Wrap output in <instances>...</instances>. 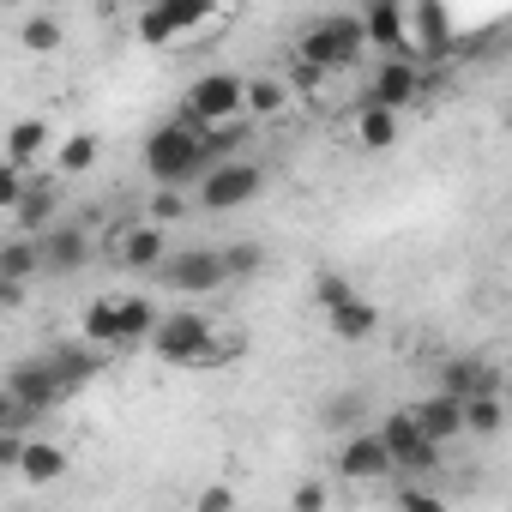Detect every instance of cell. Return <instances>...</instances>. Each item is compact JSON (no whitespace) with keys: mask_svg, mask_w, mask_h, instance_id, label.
Returning a JSON list of instances; mask_svg holds the SVG:
<instances>
[{"mask_svg":"<svg viewBox=\"0 0 512 512\" xmlns=\"http://www.w3.org/2000/svg\"><path fill=\"white\" fill-rule=\"evenodd\" d=\"M145 169H151V181H157V187H187V181H199V175H205L199 127H193V121H181V115L157 121V127H151V139H145Z\"/></svg>","mask_w":512,"mask_h":512,"instance_id":"cell-1","label":"cell"},{"mask_svg":"<svg viewBox=\"0 0 512 512\" xmlns=\"http://www.w3.org/2000/svg\"><path fill=\"white\" fill-rule=\"evenodd\" d=\"M211 338H217V320L199 314V308H175V314H157L151 326V350L175 368H205L211 362Z\"/></svg>","mask_w":512,"mask_h":512,"instance_id":"cell-2","label":"cell"},{"mask_svg":"<svg viewBox=\"0 0 512 512\" xmlns=\"http://www.w3.org/2000/svg\"><path fill=\"white\" fill-rule=\"evenodd\" d=\"M362 49H368L362 13H326V19H314V25H308V37H302V61H308V67H320V73L350 67Z\"/></svg>","mask_w":512,"mask_h":512,"instance_id":"cell-3","label":"cell"},{"mask_svg":"<svg viewBox=\"0 0 512 512\" xmlns=\"http://www.w3.org/2000/svg\"><path fill=\"white\" fill-rule=\"evenodd\" d=\"M7 392H13V428H31L43 410H55L67 392H61V380H55V368H49V356H31V362H13L7 368Z\"/></svg>","mask_w":512,"mask_h":512,"instance_id":"cell-4","label":"cell"},{"mask_svg":"<svg viewBox=\"0 0 512 512\" xmlns=\"http://www.w3.org/2000/svg\"><path fill=\"white\" fill-rule=\"evenodd\" d=\"M266 187V169L260 163H247V157H217L205 175H199V205L205 211H235L247 199H260Z\"/></svg>","mask_w":512,"mask_h":512,"instance_id":"cell-5","label":"cell"},{"mask_svg":"<svg viewBox=\"0 0 512 512\" xmlns=\"http://www.w3.org/2000/svg\"><path fill=\"white\" fill-rule=\"evenodd\" d=\"M217 13H223V0H151L139 13V43L163 49V43H175L187 31H205Z\"/></svg>","mask_w":512,"mask_h":512,"instance_id":"cell-6","label":"cell"},{"mask_svg":"<svg viewBox=\"0 0 512 512\" xmlns=\"http://www.w3.org/2000/svg\"><path fill=\"white\" fill-rule=\"evenodd\" d=\"M241 115V73H205L193 79V91L181 97V121H193L199 133L205 127H223Z\"/></svg>","mask_w":512,"mask_h":512,"instance_id":"cell-7","label":"cell"},{"mask_svg":"<svg viewBox=\"0 0 512 512\" xmlns=\"http://www.w3.org/2000/svg\"><path fill=\"white\" fill-rule=\"evenodd\" d=\"M374 434L386 440L392 470H410V476H434V470H440V452H446V446H434V440L416 428V416H410V410H392Z\"/></svg>","mask_w":512,"mask_h":512,"instance_id":"cell-8","label":"cell"},{"mask_svg":"<svg viewBox=\"0 0 512 512\" xmlns=\"http://www.w3.org/2000/svg\"><path fill=\"white\" fill-rule=\"evenodd\" d=\"M157 278H163L169 290H181V296H205V290H223V284H229L217 247H181V253H163Z\"/></svg>","mask_w":512,"mask_h":512,"instance_id":"cell-9","label":"cell"},{"mask_svg":"<svg viewBox=\"0 0 512 512\" xmlns=\"http://www.w3.org/2000/svg\"><path fill=\"white\" fill-rule=\"evenodd\" d=\"M37 247H43V272H49V278H67V272H79V266L91 260V235H85L79 223H49V229H37Z\"/></svg>","mask_w":512,"mask_h":512,"instance_id":"cell-10","label":"cell"},{"mask_svg":"<svg viewBox=\"0 0 512 512\" xmlns=\"http://www.w3.org/2000/svg\"><path fill=\"white\" fill-rule=\"evenodd\" d=\"M368 97H374V103H386V109H404V103H416V97H422V67H416L410 55H386V61L374 67V85H368Z\"/></svg>","mask_w":512,"mask_h":512,"instance_id":"cell-11","label":"cell"},{"mask_svg":"<svg viewBox=\"0 0 512 512\" xmlns=\"http://www.w3.org/2000/svg\"><path fill=\"white\" fill-rule=\"evenodd\" d=\"M55 211H61V193H55V181L49 175H25V193L13 199V223H19V235H37V229H49L55 223Z\"/></svg>","mask_w":512,"mask_h":512,"instance_id":"cell-12","label":"cell"},{"mask_svg":"<svg viewBox=\"0 0 512 512\" xmlns=\"http://www.w3.org/2000/svg\"><path fill=\"white\" fill-rule=\"evenodd\" d=\"M410 416H416V428H422L434 446H452V440H464V398H452V392H434V398L410 404Z\"/></svg>","mask_w":512,"mask_h":512,"instance_id":"cell-13","label":"cell"},{"mask_svg":"<svg viewBox=\"0 0 512 512\" xmlns=\"http://www.w3.org/2000/svg\"><path fill=\"white\" fill-rule=\"evenodd\" d=\"M338 470L350 476V482H380V476H392V452H386V440L380 434H350L344 440V452H338Z\"/></svg>","mask_w":512,"mask_h":512,"instance_id":"cell-14","label":"cell"},{"mask_svg":"<svg viewBox=\"0 0 512 512\" xmlns=\"http://www.w3.org/2000/svg\"><path fill=\"white\" fill-rule=\"evenodd\" d=\"M362 31H368L374 49H386V55H410V19H404V0H368Z\"/></svg>","mask_w":512,"mask_h":512,"instance_id":"cell-15","label":"cell"},{"mask_svg":"<svg viewBox=\"0 0 512 512\" xmlns=\"http://www.w3.org/2000/svg\"><path fill=\"white\" fill-rule=\"evenodd\" d=\"M67 464H73V452H67L61 440H37V434H25V446H19V464H13V470H19L25 482H37V488H43V482H61V476H67Z\"/></svg>","mask_w":512,"mask_h":512,"instance_id":"cell-16","label":"cell"},{"mask_svg":"<svg viewBox=\"0 0 512 512\" xmlns=\"http://www.w3.org/2000/svg\"><path fill=\"white\" fill-rule=\"evenodd\" d=\"M115 253H121V266H127V272H157V266H163V253H169L163 223H133V229H121Z\"/></svg>","mask_w":512,"mask_h":512,"instance_id":"cell-17","label":"cell"},{"mask_svg":"<svg viewBox=\"0 0 512 512\" xmlns=\"http://www.w3.org/2000/svg\"><path fill=\"white\" fill-rule=\"evenodd\" d=\"M290 109V79H241V115L247 121H278Z\"/></svg>","mask_w":512,"mask_h":512,"instance_id":"cell-18","label":"cell"},{"mask_svg":"<svg viewBox=\"0 0 512 512\" xmlns=\"http://www.w3.org/2000/svg\"><path fill=\"white\" fill-rule=\"evenodd\" d=\"M326 320H332V332L344 338V344H362V338H374V326H380V308L368 302V296H344L338 308H326Z\"/></svg>","mask_w":512,"mask_h":512,"instance_id":"cell-19","label":"cell"},{"mask_svg":"<svg viewBox=\"0 0 512 512\" xmlns=\"http://www.w3.org/2000/svg\"><path fill=\"white\" fill-rule=\"evenodd\" d=\"M49 368H55L61 392H79L103 368V356H97V344H61V350H49Z\"/></svg>","mask_w":512,"mask_h":512,"instance_id":"cell-20","label":"cell"},{"mask_svg":"<svg viewBox=\"0 0 512 512\" xmlns=\"http://www.w3.org/2000/svg\"><path fill=\"white\" fill-rule=\"evenodd\" d=\"M49 139H55L49 121H43V115H25V121L7 127V157H13L19 169H37V157L49 151Z\"/></svg>","mask_w":512,"mask_h":512,"instance_id":"cell-21","label":"cell"},{"mask_svg":"<svg viewBox=\"0 0 512 512\" xmlns=\"http://www.w3.org/2000/svg\"><path fill=\"white\" fill-rule=\"evenodd\" d=\"M440 392H452V398H470V392H500V374H494L488 362H476V356H470V362L458 356V362H446V368H440Z\"/></svg>","mask_w":512,"mask_h":512,"instance_id":"cell-22","label":"cell"},{"mask_svg":"<svg viewBox=\"0 0 512 512\" xmlns=\"http://www.w3.org/2000/svg\"><path fill=\"white\" fill-rule=\"evenodd\" d=\"M356 139H362V151H386V145H398V109H386V103H362L356 109Z\"/></svg>","mask_w":512,"mask_h":512,"instance_id":"cell-23","label":"cell"},{"mask_svg":"<svg viewBox=\"0 0 512 512\" xmlns=\"http://www.w3.org/2000/svg\"><path fill=\"white\" fill-rule=\"evenodd\" d=\"M115 326H121V350L145 344L157 326V302L151 296H115Z\"/></svg>","mask_w":512,"mask_h":512,"instance_id":"cell-24","label":"cell"},{"mask_svg":"<svg viewBox=\"0 0 512 512\" xmlns=\"http://www.w3.org/2000/svg\"><path fill=\"white\" fill-rule=\"evenodd\" d=\"M37 272H43V247H37V235H13V241H0V278L31 284Z\"/></svg>","mask_w":512,"mask_h":512,"instance_id":"cell-25","label":"cell"},{"mask_svg":"<svg viewBox=\"0 0 512 512\" xmlns=\"http://www.w3.org/2000/svg\"><path fill=\"white\" fill-rule=\"evenodd\" d=\"M79 332H85V344H97V350H121V326H115V296H97V302L85 308Z\"/></svg>","mask_w":512,"mask_h":512,"instance_id":"cell-26","label":"cell"},{"mask_svg":"<svg viewBox=\"0 0 512 512\" xmlns=\"http://www.w3.org/2000/svg\"><path fill=\"white\" fill-rule=\"evenodd\" d=\"M500 422H506L500 392H470L464 398V434H500Z\"/></svg>","mask_w":512,"mask_h":512,"instance_id":"cell-27","label":"cell"},{"mask_svg":"<svg viewBox=\"0 0 512 512\" xmlns=\"http://www.w3.org/2000/svg\"><path fill=\"white\" fill-rule=\"evenodd\" d=\"M19 43H25L31 55H55V49L67 43V31H61V19H55V13H31V19L19 25Z\"/></svg>","mask_w":512,"mask_h":512,"instance_id":"cell-28","label":"cell"},{"mask_svg":"<svg viewBox=\"0 0 512 512\" xmlns=\"http://www.w3.org/2000/svg\"><path fill=\"white\" fill-rule=\"evenodd\" d=\"M97 157H103V139H97V133H73V139L55 151V175H85Z\"/></svg>","mask_w":512,"mask_h":512,"instance_id":"cell-29","label":"cell"},{"mask_svg":"<svg viewBox=\"0 0 512 512\" xmlns=\"http://www.w3.org/2000/svg\"><path fill=\"white\" fill-rule=\"evenodd\" d=\"M362 410H368V392H338L332 404H320V428H338V434H350V428L362 422Z\"/></svg>","mask_w":512,"mask_h":512,"instance_id":"cell-30","label":"cell"},{"mask_svg":"<svg viewBox=\"0 0 512 512\" xmlns=\"http://www.w3.org/2000/svg\"><path fill=\"white\" fill-rule=\"evenodd\" d=\"M223 253V278H253L266 266V247L260 241H235V247H217Z\"/></svg>","mask_w":512,"mask_h":512,"instance_id":"cell-31","label":"cell"},{"mask_svg":"<svg viewBox=\"0 0 512 512\" xmlns=\"http://www.w3.org/2000/svg\"><path fill=\"white\" fill-rule=\"evenodd\" d=\"M187 217V193L181 187H157L151 193V223H181Z\"/></svg>","mask_w":512,"mask_h":512,"instance_id":"cell-32","label":"cell"},{"mask_svg":"<svg viewBox=\"0 0 512 512\" xmlns=\"http://www.w3.org/2000/svg\"><path fill=\"white\" fill-rule=\"evenodd\" d=\"M344 296H350V278H344V272H320V278H314V302H320V314L338 308Z\"/></svg>","mask_w":512,"mask_h":512,"instance_id":"cell-33","label":"cell"},{"mask_svg":"<svg viewBox=\"0 0 512 512\" xmlns=\"http://www.w3.org/2000/svg\"><path fill=\"white\" fill-rule=\"evenodd\" d=\"M25 175H31V169H19L13 157H0V211H13V199L25 193Z\"/></svg>","mask_w":512,"mask_h":512,"instance_id":"cell-34","label":"cell"},{"mask_svg":"<svg viewBox=\"0 0 512 512\" xmlns=\"http://www.w3.org/2000/svg\"><path fill=\"white\" fill-rule=\"evenodd\" d=\"M332 506V488L326 482H302L296 494H290V512H326Z\"/></svg>","mask_w":512,"mask_h":512,"instance_id":"cell-35","label":"cell"},{"mask_svg":"<svg viewBox=\"0 0 512 512\" xmlns=\"http://www.w3.org/2000/svg\"><path fill=\"white\" fill-rule=\"evenodd\" d=\"M19 446H25V428L0 422V470H13V464H19Z\"/></svg>","mask_w":512,"mask_h":512,"instance_id":"cell-36","label":"cell"},{"mask_svg":"<svg viewBox=\"0 0 512 512\" xmlns=\"http://www.w3.org/2000/svg\"><path fill=\"white\" fill-rule=\"evenodd\" d=\"M199 512H229L235 506V488H223V482H211V488H199V500H193Z\"/></svg>","mask_w":512,"mask_h":512,"instance_id":"cell-37","label":"cell"},{"mask_svg":"<svg viewBox=\"0 0 512 512\" xmlns=\"http://www.w3.org/2000/svg\"><path fill=\"white\" fill-rule=\"evenodd\" d=\"M398 506H410V512H440V494H428V488H416V482H410V488L398 494Z\"/></svg>","mask_w":512,"mask_h":512,"instance_id":"cell-38","label":"cell"},{"mask_svg":"<svg viewBox=\"0 0 512 512\" xmlns=\"http://www.w3.org/2000/svg\"><path fill=\"white\" fill-rule=\"evenodd\" d=\"M25 290H31V284H19V278H0V308H25Z\"/></svg>","mask_w":512,"mask_h":512,"instance_id":"cell-39","label":"cell"},{"mask_svg":"<svg viewBox=\"0 0 512 512\" xmlns=\"http://www.w3.org/2000/svg\"><path fill=\"white\" fill-rule=\"evenodd\" d=\"M7 416H13V392H7V386H0V422H7Z\"/></svg>","mask_w":512,"mask_h":512,"instance_id":"cell-40","label":"cell"}]
</instances>
